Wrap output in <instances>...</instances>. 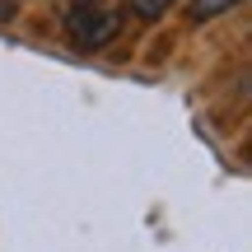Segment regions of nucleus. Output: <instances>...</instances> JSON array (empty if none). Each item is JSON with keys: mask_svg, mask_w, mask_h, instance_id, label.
<instances>
[{"mask_svg": "<svg viewBox=\"0 0 252 252\" xmlns=\"http://www.w3.org/2000/svg\"><path fill=\"white\" fill-rule=\"evenodd\" d=\"M65 33H70L75 47L98 52L122 33V14L108 9L103 0H65Z\"/></svg>", "mask_w": 252, "mask_h": 252, "instance_id": "f257e3e1", "label": "nucleus"}, {"mask_svg": "<svg viewBox=\"0 0 252 252\" xmlns=\"http://www.w3.org/2000/svg\"><path fill=\"white\" fill-rule=\"evenodd\" d=\"M0 19H14V5L9 0H0Z\"/></svg>", "mask_w": 252, "mask_h": 252, "instance_id": "20e7f679", "label": "nucleus"}, {"mask_svg": "<svg viewBox=\"0 0 252 252\" xmlns=\"http://www.w3.org/2000/svg\"><path fill=\"white\" fill-rule=\"evenodd\" d=\"M234 5H243V0H191V19H220V14H229Z\"/></svg>", "mask_w": 252, "mask_h": 252, "instance_id": "f03ea898", "label": "nucleus"}, {"mask_svg": "<svg viewBox=\"0 0 252 252\" xmlns=\"http://www.w3.org/2000/svg\"><path fill=\"white\" fill-rule=\"evenodd\" d=\"M131 5V14H140V19H159V14H168L178 0H126Z\"/></svg>", "mask_w": 252, "mask_h": 252, "instance_id": "7ed1b4c3", "label": "nucleus"}]
</instances>
